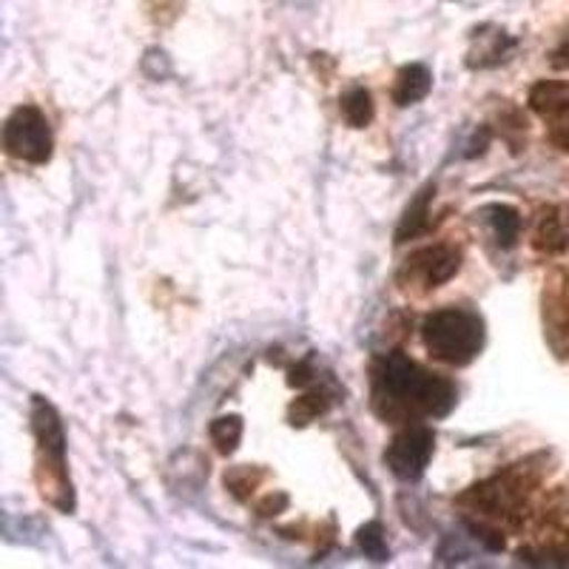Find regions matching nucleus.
<instances>
[{"label":"nucleus","mask_w":569,"mask_h":569,"mask_svg":"<svg viewBox=\"0 0 569 569\" xmlns=\"http://www.w3.org/2000/svg\"><path fill=\"white\" fill-rule=\"evenodd\" d=\"M459 405V388L439 373H430L405 353H388L373 368V408L388 421L427 416L441 419Z\"/></svg>","instance_id":"nucleus-1"},{"label":"nucleus","mask_w":569,"mask_h":569,"mask_svg":"<svg viewBox=\"0 0 569 569\" xmlns=\"http://www.w3.org/2000/svg\"><path fill=\"white\" fill-rule=\"evenodd\" d=\"M421 339L433 359L453 368H467L485 350V319L467 308H441L425 319Z\"/></svg>","instance_id":"nucleus-2"},{"label":"nucleus","mask_w":569,"mask_h":569,"mask_svg":"<svg viewBox=\"0 0 569 569\" xmlns=\"http://www.w3.org/2000/svg\"><path fill=\"white\" fill-rule=\"evenodd\" d=\"M32 430L38 439L40 461H38V476L46 472V479L40 481V492L49 498L54 507L63 512L74 510V496H71V481L66 472V430L60 413L54 405L46 399L34 396L32 401Z\"/></svg>","instance_id":"nucleus-3"},{"label":"nucleus","mask_w":569,"mask_h":569,"mask_svg":"<svg viewBox=\"0 0 569 569\" xmlns=\"http://www.w3.org/2000/svg\"><path fill=\"white\" fill-rule=\"evenodd\" d=\"M538 481H541V470L532 467V459H527L521 461V465L507 467L505 472H498L492 479L476 485L470 492H465L459 501L461 505L472 507L476 512H485V516L510 518L525 507L527 496H530V490Z\"/></svg>","instance_id":"nucleus-4"},{"label":"nucleus","mask_w":569,"mask_h":569,"mask_svg":"<svg viewBox=\"0 0 569 569\" xmlns=\"http://www.w3.org/2000/svg\"><path fill=\"white\" fill-rule=\"evenodd\" d=\"M3 149L9 157L32 166H46L52 160L54 134L49 117L38 106H18L3 126Z\"/></svg>","instance_id":"nucleus-5"},{"label":"nucleus","mask_w":569,"mask_h":569,"mask_svg":"<svg viewBox=\"0 0 569 569\" xmlns=\"http://www.w3.org/2000/svg\"><path fill=\"white\" fill-rule=\"evenodd\" d=\"M436 433L425 425H410L401 433L393 436V441L385 450V465L390 467L396 479L419 481L425 476L427 465L433 459Z\"/></svg>","instance_id":"nucleus-6"},{"label":"nucleus","mask_w":569,"mask_h":569,"mask_svg":"<svg viewBox=\"0 0 569 569\" xmlns=\"http://www.w3.org/2000/svg\"><path fill=\"white\" fill-rule=\"evenodd\" d=\"M461 268V251L453 246H427L419 248L416 253H410L405 268H401V279H410V282L425 284L427 291L430 288H441L445 282L459 273Z\"/></svg>","instance_id":"nucleus-7"},{"label":"nucleus","mask_w":569,"mask_h":569,"mask_svg":"<svg viewBox=\"0 0 569 569\" xmlns=\"http://www.w3.org/2000/svg\"><path fill=\"white\" fill-rule=\"evenodd\" d=\"M532 248L547 257H561L569 251V206H550L538 217L536 233H532Z\"/></svg>","instance_id":"nucleus-8"},{"label":"nucleus","mask_w":569,"mask_h":569,"mask_svg":"<svg viewBox=\"0 0 569 569\" xmlns=\"http://www.w3.org/2000/svg\"><path fill=\"white\" fill-rule=\"evenodd\" d=\"M476 217H481V222L492 231V240L505 251L516 248L518 237H521V213L516 208L507 206V202H490Z\"/></svg>","instance_id":"nucleus-9"},{"label":"nucleus","mask_w":569,"mask_h":569,"mask_svg":"<svg viewBox=\"0 0 569 569\" xmlns=\"http://www.w3.org/2000/svg\"><path fill=\"white\" fill-rule=\"evenodd\" d=\"M530 109L543 120L569 114V80H538L530 89Z\"/></svg>","instance_id":"nucleus-10"},{"label":"nucleus","mask_w":569,"mask_h":569,"mask_svg":"<svg viewBox=\"0 0 569 569\" xmlns=\"http://www.w3.org/2000/svg\"><path fill=\"white\" fill-rule=\"evenodd\" d=\"M433 89V74L427 69L425 63H410V66H401L399 74H396V83H393V103L396 106H413L419 100H425Z\"/></svg>","instance_id":"nucleus-11"},{"label":"nucleus","mask_w":569,"mask_h":569,"mask_svg":"<svg viewBox=\"0 0 569 569\" xmlns=\"http://www.w3.org/2000/svg\"><path fill=\"white\" fill-rule=\"evenodd\" d=\"M433 194H436V186L433 182H427L419 194L410 200L408 211H405L399 228H396V242L416 240L419 233L427 231V226H430V200H433Z\"/></svg>","instance_id":"nucleus-12"},{"label":"nucleus","mask_w":569,"mask_h":569,"mask_svg":"<svg viewBox=\"0 0 569 569\" xmlns=\"http://www.w3.org/2000/svg\"><path fill=\"white\" fill-rule=\"evenodd\" d=\"M547 337L558 356L569 353V282L547 305Z\"/></svg>","instance_id":"nucleus-13"},{"label":"nucleus","mask_w":569,"mask_h":569,"mask_svg":"<svg viewBox=\"0 0 569 569\" xmlns=\"http://www.w3.org/2000/svg\"><path fill=\"white\" fill-rule=\"evenodd\" d=\"M339 109H342L345 123H348L350 129H365V126H370V120L376 117L373 98H370V91L362 89V86H353V89L345 91L342 100H339Z\"/></svg>","instance_id":"nucleus-14"},{"label":"nucleus","mask_w":569,"mask_h":569,"mask_svg":"<svg viewBox=\"0 0 569 569\" xmlns=\"http://www.w3.org/2000/svg\"><path fill=\"white\" fill-rule=\"evenodd\" d=\"M208 433H211V441L217 445V450H220L222 456H231L233 450L240 447L246 425H242L240 416H220V419L211 421Z\"/></svg>","instance_id":"nucleus-15"},{"label":"nucleus","mask_w":569,"mask_h":569,"mask_svg":"<svg viewBox=\"0 0 569 569\" xmlns=\"http://www.w3.org/2000/svg\"><path fill=\"white\" fill-rule=\"evenodd\" d=\"M330 408V396L325 390H311V393L299 396L291 405V425L305 427L311 425L313 419H319L322 413H328Z\"/></svg>","instance_id":"nucleus-16"},{"label":"nucleus","mask_w":569,"mask_h":569,"mask_svg":"<svg viewBox=\"0 0 569 569\" xmlns=\"http://www.w3.org/2000/svg\"><path fill=\"white\" fill-rule=\"evenodd\" d=\"M356 541H359V547H362V552L370 558V561L385 563L390 558L388 541H385V530L379 521H370V525H365L362 530H359V536H356Z\"/></svg>","instance_id":"nucleus-17"},{"label":"nucleus","mask_w":569,"mask_h":569,"mask_svg":"<svg viewBox=\"0 0 569 569\" xmlns=\"http://www.w3.org/2000/svg\"><path fill=\"white\" fill-rule=\"evenodd\" d=\"M479 40L485 43V38H481V34H479ZM510 46H512V38H507V32H496L492 34L490 43L481 46L479 52H470V66L472 69H476V66H479V69H487V66L501 63Z\"/></svg>","instance_id":"nucleus-18"},{"label":"nucleus","mask_w":569,"mask_h":569,"mask_svg":"<svg viewBox=\"0 0 569 569\" xmlns=\"http://www.w3.org/2000/svg\"><path fill=\"white\" fill-rule=\"evenodd\" d=\"M259 479H262V472H253L251 467H233L231 472H226V487L233 496L246 501V498L257 490Z\"/></svg>","instance_id":"nucleus-19"},{"label":"nucleus","mask_w":569,"mask_h":569,"mask_svg":"<svg viewBox=\"0 0 569 569\" xmlns=\"http://www.w3.org/2000/svg\"><path fill=\"white\" fill-rule=\"evenodd\" d=\"M550 140L556 142L558 149L569 151V114L558 117L556 126H552V131H550Z\"/></svg>","instance_id":"nucleus-20"},{"label":"nucleus","mask_w":569,"mask_h":569,"mask_svg":"<svg viewBox=\"0 0 569 569\" xmlns=\"http://www.w3.org/2000/svg\"><path fill=\"white\" fill-rule=\"evenodd\" d=\"M284 507H288V496H284V492H277V496H268L257 510L259 516H277V512L284 510Z\"/></svg>","instance_id":"nucleus-21"},{"label":"nucleus","mask_w":569,"mask_h":569,"mask_svg":"<svg viewBox=\"0 0 569 569\" xmlns=\"http://www.w3.org/2000/svg\"><path fill=\"white\" fill-rule=\"evenodd\" d=\"M550 63L552 69H569V34L556 46V49H552Z\"/></svg>","instance_id":"nucleus-22"}]
</instances>
